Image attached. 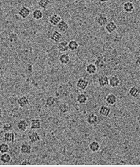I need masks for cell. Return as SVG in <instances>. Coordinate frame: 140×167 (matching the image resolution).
I'll use <instances>...</instances> for the list:
<instances>
[{
    "mask_svg": "<svg viewBox=\"0 0 140 167\" xmlns=\"http://www.w3.org/2000/svg\"><path fill=\"white\" fill-rule=\"evenodd\" d=\"M89 85V82L88 80H86L84 78H79L76 83V86L77 88L81 90H86V88L88 87Z\"/></svg>",
    "mask_w": 140,
    "mask_h": 167,
    "instance_id": "obj_1",
    "label": "cell"
},
{
    "mask_svg": "<svg viewBox=\"0 0 140 167\" xmlns=\"http://www.w3.org/2000/svg\"><path fill=\"white\" fill-rule=\"evenodd\" d=\"M108 22V17L105 13H100L97 18V23L100 26H104Z\"/></svg>",
    "mask_w": 140,
    "mask_h": 167,
    "instance_id": "obj_2",
    "label": "cell"
},
{
    "mask_svg": "<svg viewBox=\"0 0 140 167\" xmlns=\"http://www.w3.org/2000/svg\"><path fill=\"white\" fill-rule=\"evenodd\" d=\"M105 101L106 104L110 106L115 105L117 102V97L113 93H110V94L106 95L105 98Z\"/></svg>",
    "mask_w": 140,
    "mask_h": 167,
    "instance_id": "obj_3",
    "label": "cell"
},
{
    "mask_svg": "<svg viewBox=\"0 0 140 167\" xmlns=\"http://www.w3.org/2000/svg\"><path fill=\"white\" fill-rule=\"evenodd\" d=\"M31 14V11L30 9L26 7V6H23L19 9L18 11V15L20 17H21L23 19H26Z\"/></svg>",
    "mask_w": 140,
    "mask_h": 167,
    "instance_id": "obj_4",
    "label": "cell"
},
{
    "mask_svg": "<svg viewBox=\"0 0 140 167\" xmlns=\"http://www.w3.org/2000/svg\"><path fill=\"white\" fill-rule=\"evenodd\" d=\"M105 29L109 34H111V33H113L117 29V25L114 21H111L108 22L107 24L105 26Z\"/></svg>",
    "mask_w": 140,
    "mask_h": 167,
    "instance_id": "obj_5",
    "label": "cell"
},
{
    "mask_svg": "<svg viewBox=\"0 0 140 167\" xmlns=\"http://www.w3.org/2000/svg\"><path fill=\"white\" fill-rule=\"evenodd\" d=\"M3 140L7 143H13L15 141V134L12 132H6L3 136Z\"/></svg>",
    "mask_w": 140,
    "mask_h": 167,
    "instance_id": "obj_6",
    "label": "cell"
},
{
    "mask_svg": "<svg viewBox=\"0 0 140 167\" xmlns=\"http://www.w3.org/2000/svg\"><path fill=\"white\" fill-rule=\"evenodd\" d=\"M120 79L116 75L111 76L109 78V85L111 88L118 87V86L120 85Z\"/></svg>",
    "mask_w": 140,
    "mask_h": 167,
    "instance_id": "obj_7",
    "label": "cell"
},
{
    "mask_svg": "<svg viewBox=\"0 0 140 167\" xmlns=\"http://www.w3.org/2000/svg\"><path fill=\"white\" fill-rule=\"evenodd\" d=\"M41 128V120L39 119H32L30 122V128L31 130H39Z\"/></svg>",
    "mask_w": 140,
    "mask_h": 167,
    "instance_id": "obj_8",
    "label": "cell"
},
{
    "mask_svg": "<svg viewBox=\"0 0 140 167\" xmlns=\"http://www.w3.org/2000/svg\"><path fill=\"white\" fill-rule=\"evenodd\" d=\"M62 20L61 17L57 14H52L49 18V22L52 26H56L61 22Z\"/></svg>",
    "mask_w": 140,
    "mask_h": 167,
    "instance_id": "obj_9",
    "label": "cell"
},
{
    "mask_svg": "<svg viewBox=\"0 0 140 167\" xmlns=\"http://www.w3.org/2000/svg\"><path fill=\"white\" fill-rule=\"evenodd\" d=\"M123 9L126 12L131 13L135 10V5L131 1H126L123 4Z\"/></svg>",
    "mask_w": 140,
    "mask_h": 167,
    "instance_id": "obj_10",
    "label": "cell"
},
{
    "mask_svg": "<svg viewBox=\"0 0 140 167\" xmlns=\"http://www.w3.org/2000/svg\"><path fill=\"white\" fill-rule=\"evenodd\" d=\"M111 111L110 107L105 105H102L100 108L98 112L103 117H108L110 114Z\"/></svg>",
    "mask_w": 140,
    "mask_h": 167,
    "instance_id": "obj_11",
    "label": "cell"
},
{
    "mask_svg": "<svg viewBox=\"0 0 140 167\" xmlns=\"http://www.w3.org/2000/svg\"><path fill=\"white\" fill-rule=\"evenodd\" d=\"M57 26L59 29V31L61 32V33H65V32L67 31V30L69 28L68 23L65 21L64 20H61V22L57 24Z\"/></svg>",
    "mask_w": 140,
    "mask_h": 167,
    "instance_id": "obj_12",
    "label": "cell"
},
{
    "mask_svg": "<svg viewBox=\"0 0 140 167\" xmlns=\"http://www.w3.org/2000/svg\"><path fill=\"white\" fill-rule=\"evenodd\" d=\"M32 150L31 146L26 143H23L20 147V152L24 155H29L31 153Z\"/></svg>",
    "mask_w": 140,
    "mask_h": 167,
    "instance_id": "obj_13",
    "label": "cell"
},
{
    "mask_svg": "<svg viewBox=\"0 0 140 167\" xmlns=\"http://www.w3.org/2000/svg\"><path fill=\"white\" fill-rule=\"evenodd\" d=\"M62 37V34L61 32L58 31H54L51 34L50 38L53 42H59L60 40Z\"/></svg>",
    "mask_w": 140,
    "mask_h": 167,
    "instance_id": "obj_14",
    "label": "cell"
},
{
    "mask_svg": "<svg viewBox=\"0 0 140 167\" xmlns=\"http://www.w3.org/2000/svg\"><path fill=\"white\" fill-rule=\"evenodd\" d=\"M98 83L100 87H105L109 85V78L107 76L102 75L98 78Z\"/></svg>",
    "mask_w": 140,
    "mask_h": 167,
    "instance_id": "obj_15",
    "label": "cell"
},
{
    "mask_svg": "<svg viewBox=\"0 0 140 167\" xmlns=\"http://www.w3.org/2000/svg\"><path fill=\"white\" fill-rule=\"evenodd\" d=\"M17 103L19 107H21V108H25L26 106H27L29 104V101L27 96H23L20 97L17 100Z\"/></svg>",
    "mask_w": 140,
    "mask_h": 167,
    "instance_id": "obj_16",
    "label": "cell"
},
{
    "mask_svg": "<svg viewBox=\"0 0 140 167\" xmlns=\"http://www.w3.org/2000/svg\"><path fill=\"white\" fill-rule=\"evenodd\" d=\"M128 93L131 96L136 98L140 96V88L137 86H133L130 89Z\"/></svg>",
    "mask_w": 140,
    "mask_h": 167,
    "instance_id": "obj_17",
    "label": "cell"
},
{
    "mask_svg": "<svg viewBox=\"0 0 140 167\" xmlns=\"http://www.w3.org/2000/svg\"><path fill=\"white\" fill-rule=\"evenodd\" d=\"M86 123L90 125H95L98 122V116L94 113H92L86 117Z\"/></svg>",
    "mask_w": 140,
    "mask_h": 167,
    "instance_id": "obj_18",
    "label": "cell"
},
{
    "mask_svg": "<svg viewBox=\"0 0 140 167\" xmlns=\"http://www.w3.org/2000/svg\"><path fill=\"white\" fill-rule=\"evenodd\" d=\"M28 126H29V125H28L27 121L24 119L20 120V121L17 124L18 129L21 132H25L26 130L28 129Z\"/></svg>",
    "mask_w": 140,
    "mask_h": 167,
    "instance_id": "obj_19",
    "label": "cell"
},
{
    "mask_svg": "<svg viewBox=\"0 0 140 167\" xmlns=\"http://www.w3.org/2000/svg\"><path fill=\"white\" fill-rule=\"evenodd\" d=\"M97 67L94 63H89L86 66V72L89 75H94L97 71Z\"/></svg>",
    "mask_w": 140,
    "mask_h": 167,
    "instance_id": "obj_20",
    "label": "cell"
},
{
    "mask_svg": "<svg viewBox=\"0 0 140 167\" xmlns=\"http://www.w3.org/2000/svg\"><path fill=\"white\" fill-rule=\"evenodd\" d=\"M70 61V57L67 53H63L59 57V61L62 65H67Z\"/></svg>",
    "mask_w": 140,
    "mask_h": 167,
    "instance_id": "obj_21",
    "label": "cell"
},
{
    "mask_svg": "<svg viewBox=\"0 0 140 167\" xmlns=\"http://www.w3.org/2000/svg\"><path fill=\"white\" fill-rule=\"evenodd\" d=\"M40 140H41V137L37 132H33L29 136V141L32 144L37 143Z\"/></svg>",
    "mask_w": 140,
    "mask_h": 167,
    "instance_id": "obj_22",
    "label": "cell"
},
{
    "mask_svg": "<svg viewBox=\"0 0 140 167\" xmlns=\"http://www.w3.org/2000/svg\"><path fill=\"white\" fill-rule=\"evenodd\" d=\"M94 64L97 66V69H104L106 66V62L102 56H99L97 57Z\"/></svg>",
    "mask_w": 140,
    "mask_h": 167,
    "instance_id": "obj_23",
    "label": "cell"
},
{
    "mask_svg": "<svg viewBox=\"0 0 140 167\" xmlns=\"http://www.w3.org/2000/svg\"><path fill=\"white\" fill-rule=\"evenodd\" d=\"M57 49L59 52H65L69 50L68 42L67 41L60 42L57 45Z\"/></svg>",
    "mask_w": 140,
    "mask_h": 167,
    "instance_id": "obj_24",
    "label": "cell"
},
{
    "mask_svg": "<svg viewBox=\"0 0 140 167\" xmlns=\"http://www.w3.org/2000/svg\"><path fill=\"white\" fill-rule=\"evenodd\" d=\"M11 160H12L11 156L10 155V154H9L8 153H2L1 155L0 156V161L4 164L10 163Z\"/></svg>",
    "mask_w": 140,
    "mask_h": 167,
    "instance_id": "obj_25",
    "label": "cell"
},
{
    "mask_svg": "<svg viewBox=\"0 0 140 167\" xmlns=\"http://www.w3.org/2000/svg\"><path fill=\"white\" fill-rule=\"evenodd\" d=\"M77 102L80 104H84L88 101V96L83 93H81L77 95Z\"/></svg>",
    "mask_w": 140,
    "mask_h": 167,
    "instance_id": "obj_26",
    "label": "cell"
},
{
    "mask_svg": "<svg viewBox=\"0 0 140 167\" xmlns=\"http://www.w3.org/2000/svg\"><path fill=\"white\" fill-rule=\"evenodd\" d=\"M89 149L92 152H97L100 149V145L97 141H93L89 144Z\"/></svg>",
    "mask_w": 140,
    "mask_h": 167,
    "instance_id": "obj_27",
    "label": "cell"
},
{
    "mask_svg": "<svg viewBox=\"0 0 140 167\" xmlns=\"http://www.w3.org/2000/svg\"><path fill=\"white\" fill-rule=\"evenodd\" d=\"M68 47L69 50H70V51H75L78 49L79 44L75 40H71V41L68 42Z\"/></svg>",
    "mask_w": 140,
    "mask_h": 167,
    "instance_id": "obj_28",
    "label": "cell"
},
{
    "mask_svg": "<svg viewBox=\"0 0 140 167\" xmlns=\"http://www.w3.org/2000/svg\"><path fill=\"white\" fill-rule=\"evenodd\" d=\"M32 15V18L35 20H40L43 18V12L41 9H36L33 11Z\"/></svg>",
    "mask_w": 140,
    "mask_h": 167,
    "instance_id": "obj_29",
    "label": "cell"
},
{
    "mask_svg": "<svg viewBox=\"0 0 140 167\" xmlns=\"http://www.w3.org/2000/svg\"><path fill=\"white\" fill-rule=\"evenodd\" d=\"M56 103V98L52 96H49L45 99V106L48 107H52Z\"/></svg>",
    "mask_w": 140,
    "mask_h": 167,
    "instance_id": "obj_30",
    "label": "cell"
},
{
    "mask_svg": "<svg viewBox=\"0 0 140 167\" xmlns=\"http://www.w3.org/2000/svg\"><path fill=\"white\" fill-rule=\"evenodd\" d=\"M59 109L60 112L62 113V114H65V113L69 111V107L67 104L62 103L61 104H60V106L59 107Z\"/></svg>",
    "mask_w": 140,
    "mask_h": 167,
    "instance_id": "obj_31",
    "label": "cell"
},
{
    "mask_svg": "<svg viewBox=\"0 0 140 167\" xmlns=\"http://www.w3.org/2000/svg\"><path fill=\"white\" fill-rule=\"evenodd\" d=\"M10 150V147L9 145L6 143H1L0 144V153H8Z\"/></svg>",
    "mask_w": 140,
    "mask_h": 167,
    "instance_id": "obj_32",
    "label": "cell"
},
{
    "mask_svg": "<svg viewBox=\"0 0 140 167\" xmlns=\"http://www.w3.org/2000/svg\"><path fill=\"white\" fill-rule=\"evenodd\" d=\"M51 3L49 0H39L38 5L43 9H45L48 5Z\"/></svg>",
    "mask_w": 140,
    "mask_h": 167,
    "instance_id": "obj_33",
    "label": "cell"
},
{
    "mask_svg": "<svg viewBox=\"0 0 140 167\" xmlns=\"http://www.w3.org/2000/svg\"><path fill=\"white\" fill-rule=\"evenodd\" d=\"M3 130L5 132H10L12 130V125L11 123H4L3 125Z\"/></svg>",
    "mask_w": 140,
    "mask_h": 167,
    "instance_id": "obj_34",
    "label": "cell"
},
{
    "mask_svg": "<svg viewBox=\"0 0 140 167\" xmlns=\"http://www.w3.org/2000/svg\"><path fill=\"white\" fill-rule=\"evenodd\" d=\"M18 35L16 34H15V33H11V34H10V41L11 42H16L18 41Z\"/></svg>",
    "mask_w": 140,
    "mask_h": 167,
    "instance_id": "obj_35",
    "label": "cell"
},
{
    "mask_svg": "<svg viewBox=\"0 0 140 167\" xmlns=\"http://www.w3.org/2000/svg\"><path fill=\"white\" fill-rule=\"evenodd\" d=\"M21 165H31V163L29 160H24L21 162Z\"/></svg>",
    "mask_w": 140,
    "mask_h": 167,
    "instance_id": "obj_36",
    "label": "cell"
},
{
    "mask_svg": "<svg viewBox=\"0 0 140 167\" xmlns=\"http://www.w3.org/2000/svg\"><path fill=\"white\" fill-rule=\"evenodd\" d=\"M135 64H136V66H137L138 68L140 69V56L138 57L136 60V62H135Z\"/></svg>",
    "mask_w": 140,
    "mask_h": 167,
    "instance_id": "obj_37",
    "label": "cell"
},
{
    "mask_svg": "<svg viewBox=\"0 0 140 167\" xmlns=\"http://www.w3.org/2000/svg\"><path fill=\"white\" fill-rule=\"evenodd\" d=\"M100 2L102 3H105V2H108L109 0H100Z\"/></svg>",
    "mask_w": 140,
    "mask_h": 167,
    "instance_id": "obj_38",
    "label": "cell"
},
{
    "mask_svg": "<svg viewBox=\"0 0 140 167\" xmlns=\"http://www.w3.org/2000/svg\"><path fill=\"white\" fill-rule=\"evenodd\" d=\"M2 113H3V111H2V109L0 108V116H1L2 115Z\"/></svg>",
    "mask_w": 140,
    "mask_h": 167,
    "instance_id": "obj_39",
    "label": "cell"
},
{
    "mask_svg": "<svg viewBox=\"0 0 140 167\" xmlns=\"http://www.w3.org/2000/svg\"><path fill=\"white\" fill-rule=\"evenodd\" d=\"M0 41H1V39H0Z\"/></svg>",
    "mask_w": 140,
    "mask_h": 167,
    "instance_id": "obj_40",
    "label": "cell"
},
{
    "mask_svg": "<svg viewBox=\"0 0 140 167\" xmlns=\"http://www.w3.org/2000/svg\"><path fill=\"white\" fill-rule=\"evenodd\" d=\"M0 75H1V73H0Z\"/></svg>",
    "mask_w": 140,
    "mask_h": 167,
    "instance_id": "obj_41",
    "label": "cell"
}]
</instances>
